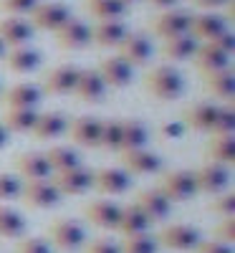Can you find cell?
<instances>
[{"mask_svg": "<svg viewBox=\"0 0 235 253\" xmlns=\"http://www.w3.org/2000/svg\"><path fill=\"white\" fill-rule=\"evenodd\" d=\"M235 132V112H233V101L218 109L215 124H212L210 134H233Z\"/></svg>", "mask_w": 235, "mask_h": 253, "instance_id": "cell-40", "label": "cell"}, {"mask_svg": "<svg viewBox=\"0 0 235 253\" xmlns=\"http://www.w3.org/2000/svg\"><path fill=\"white\" fill-rule=\"evenodd\" d=\"M129 185H132V175L121 170V167H101V170L94 172V190L101 195H109V198L124 195Z\"/></svg>", "mask_w": 235, "mask_h": 253, "instance_id": "cell-13", "label": "cell"}, {"mask_svg": "<svg viewBox=\"0 0 235 253\" xmlns=\"http://www.w3.org/2000/svg\"><path fill=\"white\" fill-rule=\"evenodd\" d=\"M210 208H212V213H218L223 218H235V193L233 190H225V193L215 195V203Z\"/></svg>", "mask_w": 235, "mask_h": 253, "instance_id": "cell-42", "label": "cell"}, {"mask_svg": "<svg viewBox=\"0 0 235 253\" xmlns=\"http://www.w3.org/2000/svg\"><path fill=\"white\" fill-rule=\"evenodd\" d=\"M5 66L13 74H31L40 66V51L31 46H18L10 53H5Z\"/></svg>", "mask_w": 235, "mask_h": 253, "instance_id": "cell-30", "label": "cell"}, {"mask_svg": "<svg viewBox=\"0 0 235 253\" xmlns=\"http://www.w3.org/2000/svg\"><path fill=\"white\" fill-rule=\"evenodd\" d=\"M5 53H8V48H5L3 41H0V58H5Z\"/></svg>", "mask_w": 235, "mask_h": 253, "instance_id": "cell-53", "label": "cell"}, {"mask_svg": "<svg viewBox=\"0 0 235 253\" xmlns=\"http://www.w3.org/2000/svg\"><path fill=\"white\" fill-rule=\"evenodd\" d=\"M10 142V132L5 129V124L3 122H0V150H3V147Z\"/></svg>", "mask_w": 235, "mask_h": 253, "instance_id": "cell-52", "label": "cell"}, {"mask_svg": "<svg viewBox=\"0 0 235 253\" xmlns=\"http://www.w3.org/2000/svg\"><path fill=\"white\" fill-rule=\"evenodd\" d=\"M129 28L124 20H99L91 28V43H96L99 48H117Z\"/></svg>", "mask_w": 235, "mask_h": 253, "instance_id": "cell-23", "label": "cell"}, {"mask_svg": "<svg viewBox=\"0 0 235 253\" xmlns=\"http://www.w3.org/2000/svg\"><path fill=\"white\" fill-rule=\"evenodd\" d=\"M190 3L192 5H195V8H202V10H215V8H223V5H228L230 3V0H190Z\"/></svg>", "mask_w": 235, "mask_h": 253, "instance_id": "cell-50", "label": "cell"}, {"mask_svg": "<svg viewBox=\"0 0 235 253\" xmlns=\"http://www.w3.org/2000/svg\"><path fill=\"white\" fill-rule=\"evenodd\" d=\"M56 43L63 51H81L91 43V26L78 18H69L58 31H56Z\"/></svg>", "mask_w": 235, "mask_h": 253, "instance_id": "cell-10", "label": "cell"}, {"mask_svg": "<svg viewBox=\"0 0 235 253\" xmlns=\"http://www.w3.org/2000/svg\"><path fill=\"white\" fill-rule=\"evenodd\" d=\"M86 3H94V0H86Z\"/></svg>", "mask_w": 235, "mask_h": 253, "instance_id": "cell-55", "label": "cell"}, {"mask_svg": "<svg viewBox=\"0 0 235 253\" xmlns=\"http://www.w3.org/2000/svg\"><path fill=\"white\" fill-rule=\"evenodd\" d=\"M195 182H197V193L220 195L230 187V167L218 165V162H207L195 170Z\"/></svg>", "mask_w": 235, "mask_h": 253, "instance_id": "cell-7", "label": "cell"}, {"mask_svg": "<svg viewBox=\"0 0 235 253\" xmlns=\"http://www.w3.org/2000/svg\"><path fill=\"white\" fill-rule=\"evenodd\" d=\"M228 31V20L225 15H218V13H200V15H192L190 20V36L197 41V43H207V41L218 38L220 33Z\"/></svg>", "mask_w": 235, "mask_h": 253, "instance_id": "cell-17", "label": "cell"}, {"mask_svg": "<svg viewBox=\"0 0 235 253\" xmlns=\"http://www.w3.org/2000/svg\"><path fill=\"white\" fill-rule=\"evenodd\" d=\"M89 13L96 20H121L129 10V5L124 0H94V3H86Z\"/></svg>", "mask_w": 235, "mask_h": 253, "instance_id": "cell-37", "label": "cell"}, {"mask_svg": "<svg viewBox=\"0 0 235 253\" xmlns=\"http://www.w3.org/2000/svg\"><path fill=\"white\" fill-rule=\"evenodd\" d=\"M144 89L159 101H175L185 94V76L180 69L162 63V66H155L144 76Z\"/></svg>", "mask_w": 235, "mask_h": 253, "instance_id": "cell-1", "label": "cell"}, {"mask_svg": "<svg viewBox=\"0 0 235 253\" xmlns=\"http://www.w3.org/2000/svg\"><path fill=\"white\" fill-rule=\"evenodd\" d=\"M40 3V0H0V10L8 15H31V10Z\"/></svg>", "mask_w": 235, "mask_h": 253, "instance_id": "cell-43", "label": "cell"}, {"mask_svg": "<svg viewBox=\"0 0 235 253\" xmlns=\"http://www.w3.org/2000/svg\"><path fill=\"white\" fill-rule=\"evenodd\" d=\"M28 18H31V26L36 31H51V33H56L74 15H71V8L66 3H58V0H40V3L31 10Z\"/></svg>", "mask_w": 235, "mask_h": 253, "instance_id": "cell-2", "label": "cell"}, {"mask_svg": "<svg viewBox=\"0 0 235 253\" xmlns=\"http://www.w3.org/2000/svg\"><path fill=\"white\" fill-rule=\"evenodd\" d=\"M119 215H121V205L112 200H94L91 205H86L89 223H94L101 230H117Z\"/></svg>", "mask_w": 235, "mask_h": 253, "instance_id": "cell-22", "label": "cell"}, {"mask_svg": "<svg viewBox=\"0 0 235 253\" xmlns=\"http://www.w3.org/2000/svg\"><path fill=\"white\" fill-rule=\"evenodd\" d=\"M159 193L169 200V203H185L197 195V182H195V172L192 170H175L162 177L159 182Z\"/></svg>", "mask_w": 235, "mask_h": 253, "instance_id": "cell-3", "label": "cell"}, {"mask_svg": "<svg viewBox=\"0 0 235 253\" xmlns=\"http://www.w3.org/2000/svg\"><path fill=\"white\" fill-rule=\"evenodd\" d=\"M28 230L26 215L10 205H0V238H23Z\"/></svg>", "mask_w": 235, "mask_h": 253, "instance_id": "cell-31", "label": "cell"}, {"mask_svg": "<svg viewBox=\"0 0 235 253\" xmlns=\"http://www.w3.org/2000/svg\"><path fill=\"white\" fill-rule=\"evenodd\" d=\"M69 117L63 112H46L38 114V122L33 126V137L36 139H58L61 134L69 132Z\"/></svg>", "mask_w": 235, "mask_h": 253, "instance_id": "cell-27", "label": "cell"}, {"mask_svg": "<svg viewBox=\"0 0 235 253\" xmlns=\"http://www.w3.org/2000/svg\"><path fill=\"white\" fill-rule=\"evenodd\" d=\"M205 89L212 94V96H218V99H230L233 101V94H235V74L233 69H223V71H215V74H207L205 76Z\"/></svg>", "mask_w": 235, "mask_h": 253, "instance_id": "cell-33", "label": "cell"}, {"mask_svg": "<svg viewBox=\"0 0 235 253\" xmlns=\"http://www.w3.org/2000/svg\"><path fill=\"white\" fill-rule=\"evenodd\" d=\"M20 198L28 203V208L36 210H46V208H56L61 203V193L51 180H36V182H26L20 190Z\"/></svg>", "mask_w": 235, "mask_h": 253, "instance_id": "cell-12", "label": "cell"}, {"mask_svg": "<svg viewBox=\"0 0 235 253\" xmlns=\"http://www.w3.org/2000/svg\"><path fill=\"white\" fill-rule=\"evenodd\" d=\"M149 142V129L142 119H121V150L119 152H132L142 150Z\"/></svg>", "mask_w": 235, "mask_h": 253, "instance_id": "cell-29", "label": "cell"}, {"mask_svg": "<svg viewBox=\"0 0 235 253\" xmlns=\"http://www.w3.org/2000/svg\"><path fill=\"white\" fill-rule=\"evenodd\" d=\"M192 253H233V246H228V243H223L218 238H212V241H200Z\"/></svg>", "mask_w": 235, "mask_h": 253, "instance_id": "cell-45", "label": "cell"}, {"mask_svg": "<svg viewBox=\"0 0 235 253\" xmlns=\"http://www.w3.org/2000/svg\"><path fill=\"white\" fill-rule=\"evenodd\" d=\"M192 61H195L197 71H202V76L223 71V69L230 66V56L223 53L220 48H215L210 41L207 43H197V51H195V56H192Z\"/></svg>", "mask_w": 235, "mask_h": 253, "instance_id": "cell-24", "label": "cell"}, {"mask_svg": "<svg viewBox=\"0 0 235 253\" xmlns=\"http://www.w3.org/2000/svg\"><path fill=\"white\" fill-rule=\"evenodd\" d=\"M207 157L218 165L233 167L235 162V134H212L207 144Z\"/></svg>", "mask_w": 235, "mask_h": 253, "instance_id": "cell-32", "label": "cell"}, {"mask_svg": "<svg viewBox=\"0 0 235 253\" xmlns=\"http://www.w3.org/2000/svg\"><path fill=\"white\" fill-rule=\"evenodd\" d=\"M117 56L121 58V61H126L129 66L134 69V66H144V63L152 58V41H149L144 33H126L124 36V41L117 46Z\"/></svg>", "mask_w": 235, "mask_h": 253, "instance_id": "cell-11", "label": "cell"}, {"mask_svg": "<svg viewBox=\"0 0 235 253\" xmlns=\"http://www.w3.org/2000/svg\"><path fill=\"white\" fill-rule=\"evenodd\" d=\"M96 71H99L101 81L106 84V89H124V86H129L132 79H134V69L126 61H121L119 56L104 58Z\"/></svg>", "mask_w": 235, "mask_h": 253, "instance_id": "cell-18", "label": "cell"}, {"mask_svg": "<svg viewBox=\"0 0 235 253\" xmlns=\"http://www.w3.org/2000/svg\"><path fill=\"white\" fill-rule=\"evenodd\" d=\"M23 180L13 172H0V200H15L20 198Z\"/></svg>", "mask_w": 235, "mask_h": 253, "instance_id": "cell-41", "label": "cell"}, {"mask_svg": "<svg viewBox=\"0 0 235 253\" xmlns=\"http://www.w3.org/2000/svg\"><path fill=\"white\" fill-rule=\"evenodd\" d=\"M36 122H38V112L36 109H5V117H3L5 129L15 132V134L33 132Z\"/></svg>", "mask_w": 235, "mask_h": 253, "instance_id": "cell-36", "label": "cell"}, {"mask_svg": "<svg viewBox=\"0 0 235 253\" xmlns=\"http://www.w3.org/2000/svg\"><path fill=\"white\" fill-rule=\"evenodd\" d=\"M81 69L74 63H61V66L51 69L43 79V89L53 96H63V94H74L76 81H78Z\"/></svg>", "mask_w": 235, "mask_h": 253, "instance_id": "cell-19", "label": "cell"}, {"mask_svg": "<svg viewBox=\"0 0 235 253\" xmlns=\"http://www.w3.org/2000/svg\"><path fill=\"white\" fill-rule=\"evenodd\" d=\"M51 236V248L61 251V253H74L86 243V228L78 220H56L48 230Z\"/></svg>", "mask_w": 235, "mask_h": 253, "instance_id": "cell-5", "label": "cell"}, {"mask_svg": "<svg viewBox=\"0 0 235 253\" xmlns=\"http://www.w3.org/2000/svg\"><path fill=\"white\" fill-rule=\"evenodd\" d=\"M190 20H192V13L169 8V10H162L152 20V31L162 41H169V38H177V36H187L190 33Z\"/></svg>", "mask_w": 235, "mask_h": 253, "instance_id": "cell-8", "label": "cell"}, {"mask_svg": "<svg viewBox=\"0 0 235 253\" xmlns=\"http://www.w3.org/2000/svg\"><path fill=\"white\" fill-rule=\"evenodd\" d=\"M0 91H3V86H0Z\"/></svg>", "mask_w": 235, "mask_h": 253, "instance_id": "cell-56", "label": "cell"}, {"mask_svg": "<svg viewBox=\"0 0 235 253\" xmlns=\"http://www.w3.org/2000/svg\"><path fill=\"white\" fill-rule=\"evenodd\" d=\"M149 228H152V220H149L134 203H129L126 208H121V215H119L117 230H119L124 238L139 236V233H149Z\"/></svg>", "mask_w": 235, "mask_h": 253, "instance_id": "cell-28", "label": "cell"}, {"mask_svg": "<svg viewBox=\"0 0 235 253\" xmlns=\"http://www.w3.org/2000/svg\"><path fill=\"white\" fill-rule=\"evenodd\" d=\"M46 160L51 165L53 175L56 172H66V170H71V167H78L81 165V155L74 150V147H66V144L51 147V150L46 152Z\"/></svg>", "mask_w": 235, "mask_h": 253, "instance_id": "cell-35", "label": "cell"}, {"mask_svg": "<svg viewBox=\"0 0 235 253\" xmlns=\"http://www.w3.org/2000/svg\"><path fill=\"white\" fill-rule=\"evenodd\" d=\"M51 182L58 187L61 195L78 198V195H86L89 190H94V170L78 165V167H71V170H66V172L51 175Z\"/></svg>", "mask_w": 235, "mask_h": 253, "instance_id": "cell-4", "label": "cell"}, {"mask_svg": "<svg viewBox=\"0 0 235 253\" xmlns=\"http://www.w3.org/2000/svg\"><path fill=\"white\" fill-rule=\"evenodd\" d=\"M197 51V41L192 38L190 33L187 36H177V38H169L162 43V56L167 61H187L192 58Z\"/></svg>", "mask_w": 235, "mask_h": 253, "instance_id": "cell-34", "label": "cell"}, {"mask_svg": "<svg viewBox=\"0 0 235 253\" xmlns=\"http://www.w3.org/2000/svg\"><path fill=\"white\" fill-rule=\"evenodd\" d=\"M106 84L101 81L99 71L96 69H81L78 74V81H76V89L74 94L81 99V101H89V104H99L104 96H106Z\"/></svg>", "mask_w": 235, "mask_h": 253, "instance_id": "cell-21", "label": "cell"}, {"mask_svg": "<svg viewBox=\"0 0 235 253\" xmlns=\"http://www.w3.org/2000/svg\"><path fill=\"white\" fill-rule=\"evenodd\" d=\"M155 238H157L159 246H164L169 251H195V246L202 241L200 230L195 225H187V223L164 225Z\"/></svg>", "mask_w": 235, "mask_h": 253, "instance_id": "cell-6", "label": "cell"}, {"mask_svg": "<svg viewBox=\"0 0 235 253\" xmlns=\"http://www.w3.org/2000/svg\"><path fill=\"white\" fill-rule=\"evenodd\" d=\"M218 241L233 246L235 243V218H223L218 223Z\"/></svg>", "mask_w": 235, "mask_h": 253, "instance_id": "cell-46", "label": "cell"}, {"mask_svg": "<svg viewBox=\"0 0 235 253\" xmlns=\"http://www.w3.org/2000/svg\"><path fill=\"white\" fill-rule=\"evenodd\" d=\"M13 165H15V175L26 182L51 180V175H53L43 152H20V155L13 157Z\"/></svg>", "mask_w": 235, "mask_h": 253, "instance_id": "cell-9", "label": "cell"}, {"mask_svg": "<svg viewBox=\"0 0 235 253\" xmlns=\"http://www.w3.org/2000/svg\"><path fill=\"white\" fill-rule=\"evenodd\" d=\"M187 132V126L182 124V122H164L162 126H159V134L164 137V139H182V134Z\"/></svg>", "mask_w": 235, "mask_h": 253, "instance_id": "cell-47", "label": "cell"}, {"mask_svg": "<svg viewBox=\"0 0 235 253\" xmlns=\"http://www.w3.org/2000/svg\"><path fill=\"white\" fill-rule=\"evenodd\" d=\"M210 43L215 46V48H220L223 53L233 56V51H235V36H233V31H225V33H220L218 38H212Z\"/></svg>", "mask_w": 235, "mask_h": 253, "instance_id": "cell-49", "label": "cell"}, {"mask_svg": "<svg viewBox=\"0 0 235 253\" xmlns=\"http://www.w3.org/2000/svg\"><path fill=\"white\" fill-rule=\"evenodd\" d=\"M99 147L106 152H119L121 150V119H101Z\"/></svg>", "mask_w": 235, "mask_h": 253, "instance_id": "cell-38", "label": "cell"}, {"mask_svg": "<svg viewBox=\"0 0 235 253\" xmlns=\"http://www.w3.org/2000/svg\"><path fill=\"white\" fill-rule=\"evenodd\" d=\"M220 104H212V101H200L195 107H190L185 112V126L187 129H195V132H210L212 124H215Z\"/></svg>", "mask_w": 235, "mask_h": 253, "instance_id": "cell-26", "label": "cell"}, {"mask_svg": "<svg viewBox=\"0 0 235 253\" xmlns=\"http://www.w3.org/2000/svg\"><path fill=\"white\" fill-rule=\"evenodd\" d=\"M15 253H53V248H51V243H48L46 238L28 236V238H20Z\"/></svg>", "mask_w": 235, "mask_h": 253, "instance_id": "cell-44", "label": "cell"}, {"mask_svg": "<svg viewBox=\"0 0 235 253\" xmlns=\"http://www.w3.org/2000/svg\"><path fill=\"white\" fill-rule=\"evenodd\" d=\"M121 170H126L129 175H155L162 170V157L152 152L149 147L121 152Z\"/></svg>", "mask_w": 235, "mask_h": 253, "instance_id": "cell-16", "label": "cell"}, {"mask_svg": "<svg viewBox=\"0 0 235 253\" xmlns=\"http://www.w3.org/2000/svg\"><path fill=\"white\" fill-rule=\"evenodd\" d=\"M134 205L149 220H152V225L155 223H164L169 218V213H172V203L159 193V187H152V190L147 187V190H142V193H137Z\"/></svg>", "mask_w": 235, "mask_h": 253, "instance_id": "cell-15", "label": "cell"}, {"mask_svg": "<svg viewBox=\"0 0 235 253\" xmlns=\"http://www.w3.org/2000/svg\"><path fill=\"white\" fill-rule=\"evenodd\" d=\"M83 253H121V251H119V243L106 241V238H99V241H91Z\"/></svg>", "mask_w": 235, "mask_h": 253, "instance_id": "cell-48", "label": "cell"}, {"mask_svg": "<svg viewBox=\"0 0 235 253\" xmlns=\"http://www.w3.org/2000/svg\"><path fill=\"white\" fill-rule=\"evenodd\" d=\"M36 36V28L31 26L28 18L20 15H8L0 20V41L5 43V48H18V46H28Z\"/></svg>", "mask_w": 235, "mask_h": 253, "instance_id": "cell-14", "label": "cell"}, {"mask_svg": "<svg viewBox=\"0 0 235 253\" xmlns=\"http://www.w3.org/2000/svg\"><path fill=\"white\" fill-rule=\"evenodd\" d=\"M124 3H126V5H132V3H137V0H124Z\"/></svg>", "mask_w": 235, "mask_h": 253, "instance_id": "cell-54", "label": "cell"}, {"mask_svg": "<svg viewBox=\"0 0 235 253\" xmlns=\"http://www.w3.org/2000/svg\"><path fill=\"white\" fill-rule=\"evenodd\" d=\"M40 99H43V91L36 84H15L3 94L5 109H36Z\"/></svg>", "mask_w": 235, "mask_h": 253, "instance_id": "cell-20", "label": "cell"}, {"mask_svg": "<svg viewBox=\"0 0 235 253\" xmlns=\"http://www.w3.org/2000/svg\"><path fill=\"white\" fill-rule=\"evenodd\" d=\"M157 238L152 233H139V236H129L124 238V243H119L121 253H157Z\"/></svg>", "mask_w": 235, "mask_h": 253, "instance_id": "cell-39", "label": "cell"}, {"mask_svg": "<svg viewBox=\"0 0 235 253\" xmlns=\"http://www.w3.org/2000/svg\"><path fill=\"white\" fill-rule=\"evenodd\" d=\"M149 5H155V8H162V10H169V8H175L180 0H147Z\"/></svg>", "mask_w": 235, "mask_h": 253, "instance_id": "cell-51", "label": "cell"}, {"mask_svg": "<svg viewBox=\"0 0 235 253\" xmlns=\"http://www.w3.org/2000/svg\"><path fill=\"white\" fill-rule=\"evenodd\" d=\"M71 139L81 147H99V134H101V119L99 117H78L69 122Z\"/></svg>", "mask_w": 235, "mask_h": 253, "instance_id": "cell-25", "label": "cell"}]
</instances>
